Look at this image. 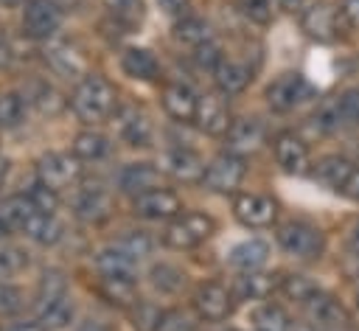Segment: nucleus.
I'll return each instance as SVG.
<instances>
[{"label":"nucleus","mask_w":359,"mask_h":331,"mask_svg":"<svg viewBox=\"0 0 359 331\" xmlns=\"http://www.w3.org/2000/svg\"><path fill=\"white\" fill-rule=\"evenodd\" d=\"M70 107H73V112H76L84 123H101V121H107V118L115 112V107H118V93H115V87H112L104 76L87 73V76L76 84L73 98H70Z\"/></svg>","instance_id":"1"},{"label":"nucleus","mask_w":359,"mask_h":331,"mask_svg":"<svg viewBox=\"0 0 359 331\" xmlns=\"http://www.w3.org/2000/svg\"><path fill=\"white\" fill-rule=\"evenodd\" d=\"M213 230H216V222L208 213L188 210V213L174 216L165 224L163 244L171 247V250H191V247H199L202 241H208L213 236Z\"/></svg>","instance_id":"2"},{"label":"nucleus","mask_w":359,"mask_h":331,"mask_svg":"<svg viewBox=\"0 0 359 331\" xmlns=\"http://www.w3.org/2000/svg\"><path fill=\"white\" fill-rule=\"evenodd\" d=\"M278 244L289 252V255H294V258H303V261H314V258H320L323 255V250H325V236H323V230L320 227H314V224H309V222H286V224H280L278 227Z\"/></svg>","instance_id":"3"},{"label":"nucleus","mask_w":359,"mask_h":331,"mask_svg":"<svg viewBox=\"0 0 359 331\" xmlns=\"http://www.w3.org/2000/svg\"><path fill=\"white\" fill-rule=\"evenodd\" d=\"M314 93H317L314 84L303 73H283L266 87V104L275 112H289V109L300 107L303 101H311Z\"/></svg>","instance_id":"4"},{"label":"nucleus","mask_w":359,"mask_h":331,"mask_svg":"<svg viewBox=\"0 0 359 331\" xmlns=\"http://www.w3.org/2000/svg\"><path fill=\"white\" fill-rule=\"evenodd\" d=\"M45 213L36 210V205L25 196H11L3 202L0 208V227L3 230H17V233H25L31 238H36L42 233V224H45Z\"/></svg>","instance_id":"5"},{"label":"nucleus","mask_w":359,"mask_h":331,"mask_svg":"<svg viewBox=\"0 0 359 331\" xmlns=\"http://www.w3.org/2000/svg\"><path fill=\"white\" fill-rule=\"evenodd\" d=\"M244 174H247L244 157L224 151V154H219V157H213V160L208 163L202 182H205V188H210V191H216V194H233V191L241 185Z\"/></svg>","instance_id":"6"},{"label":"nucleus","mask_w":359,"mask_h":331,"mask_svg":"<svg viewBox=\"0 0 359 331\" xmlns=\"http://www.w3.org/2000/svg\"><path fill=\"white\" fill-rule=\"evenodd\" d=\"M233 213L244 227H269L278 216V202L266 194H238L233 199Z\"/></svg>","instance_id":"7"},{"label":"nucleus","mask_w":359,"mask_h":331,"mask_svg":"<svg viewBox=\"0 0 359 331\" xmlns=\"http://www.w3.org/2000/svg\"><path fill=\"white\" fill-rule=\"evenodd\" d=\"M194 306H196L199 317H205V320H210V323H219V320H227V317H230L236 300H233V292H230L224 283L208 281V283H202V286L196 289Z\"/></svg>","instance_id":"8"},{"label":"nucleus","mask_w":359,"mask_h":331,"mask_svg":"<svg viewBox=\"0 0 359 331\" xmlns=\"http://www.w3.org/2000/svg\"><path fill=\"white\" fill-rule=\"evenodd\" d=\"M300 28L306 31V36L317 39V42H331L337 36V31L342 28L339 25V11L325 3V0H317L311 3L309 8H303L300 14Z\"/></svg>","instance_id":"9"},{"label":"nucleus","mask_w":359,"mask_h":331,"mask_svg":"<svg viewBox=\"0 0 359 331\" xmlns=\"http://www.w3.org/2000/svg\"><path fill=\"white\" fill-rule=\"evenodd\" d=\"M62 22V11L53 0H28L22 11V31L34 39H48Z\"/></svg>","instance_id":"10"},{"label":"nucleus","mask_w":359,"mask_h":331,"mask_svg":"<svg viewBox=\"0 0 359 331\" xmlns=\"http://www.w3.org/2000/svg\"><path fill=\"white\" fill-rule=\"evenodd\" d=\"M266 143V129L261 121L255 118H238L230 123L227 129V151L230 154H238V157H247V154H255L261 151Z\"/></svg>","instance_id":"11"},{"label":"nucleus","mask_w":359,"mask_h":331,"mask_svg":"<svg viewBox=\"0 0 359 331\" xmlns=\"http://www.w3.org/2000/svg\"><path fill=\"white\" fill-rule=\"evenodd\" d=\"M79 157H67V154H42L39 163H36V180L53 191L70 185L76 177H79Z\"/></svg>","instance_id":"12"},{"label":"nucleus","mask_w":359,"mask_h":331,"mask_svg":"<svg viewBox=\"0 0 359 331\" xmlns=\"http://www.w3.org/2000/svg\"><path fill=\"white\" fill-rule=\"evenodd\" d=\"M135 213L140 219H174L182 213V202L174 191L168 188H154V191H146L140 196H135Z\"/></svg>","instance_id":"13"},{"label":"nucleus","mask_w":359,"mask_h":331,"mask_svg":"<svg viewBox=\"0 0 359 331\" xmlns=\"http://www.w3.org/2000/svg\"><path fill=\"white\" fill-rule=\"evenodd\" d=\"M196 126L202 129V132H208V135H227V129H230V112H227V104H224V98L222 95H216V93H205V95H199V101H196Z\"/></svg>","instance_id":"14"},{"label":"nucleus","mask_w":359,"mask_h":331,"mask_svg":"<svg viewBox=\"0 0 359 331\" xmlns=\"http://www.w3.org/2000/svg\"><path fill=\"white\" fill-rule=\"evenodd\" d=\"M275 160L286 174H303L309 168V146L294 132H280L272 143Z\"/></svg>","instance_id":"15"},{"label":"nucleus","mask_w":359,"mask_h":331,"mask_svg":"<svg viewBox=\"0 0 359 331\" xmlns=\"http://www.w3.org/2000/svg\"><path fill=\"white\" fill-rule=\"evenodd\" d=\"M45 59H48V65L59 76H67V79H84L87 76V59L70 42H53V45H48Z\"/></svg>","instance_id":"16"},{"label":"nucleus","mask_w":359,"mask_h":331,"mask_svg":"<svg viewBox=\"0 0 359 331\" xmlns=\"http://www.w3.org/2000/svg\"><path fill=\"white\" fill-rule=\"evenodd\" d=\"M118 185L123 194H132V196H140L146 191H154V188H163V171L151 163H132L121 171L118 177Z\"/></svg>","instance_id":"17"},{"label":"nucleus","mask_w":359,"mask_h":331,"mask_svg":"<svg viewBox=\"0 0 359 331\" xmlns=\"http://www.w3.org/2000/svg\"><path fill=\"white\" fill-rule=\"evenodd\" d=\"M303 309H306L311 325H317V328H339L348 323V311L342 309V303L325 292H317L309 303H303Z\"/></svg>","instance_id":"18"},{"label":"nucleus","mask_w":359,"mask_h":331,"mask_svg":"<svg viewBox=\"0 0 359 331\" xmlns=\"http://www.w3.org/2000/svg\"><path fill=\"white\" fill-rule=\"evenodd\" d=\"M205 163L196 151L191 149H174L165 154V174L180 180V182H199L205 177Z\"/></svg>","instance_id":"19"},{"label":"nucleus","mask_w":359,"mask_h":331,"mask_svg":"<svg viewBox=\"0 0 359 331\" xmlns=\"http://www.w3.org/2000/svg\"><path fill=\"white\" fill-rule=\"evenodd\" d=\"M196 95L188 84H165L163 87V107L174 121H194L196 118Z\"/></svg>","instance_id":"20"},{"label":"nucleus","mask_w":359,"mask_h":331,"mask_svg":"<svg viewBox=\"0 0 359 331\" xmlns=\"http://www.w3.org/2000/svg\"><path fill=\"white\" fill-rule=\"evenodd\" d=\"M213 79H216V87L224 93V95H236V93H244L247 84L252 81V70L241 62H233V59H224L216 70H213Z\"/></svg>","instance_id":"21"},{"label":"nucleus","mask_w":359,"mask_h":331,"mask_svg":"<svg viewBox=\"0 0 359 331\" xmlns=\"http://www.w3.org/2000/svg\"><path fill=\"white\" fill-rule=\"evenodd\" d=\"M353 163L348 160V157H339V154H325L317 166H314V177L323 182V185H328V188H334V191H339L345 182H348V177L353 174Z\"/></svg>","instance_id":"22"},{"label":"nucleus","mask_w":359,"mask_h":331,"mask_svg":"<svg viewBox=\"0 0 359 331\" xmlns=\"http://www.w3.org/2000/svg\"><path fill=\"white\" fill-rule=\"evenodd\" d=\"M266 258H269V247L264 241H258V238H247V241H241V244H236L230 250V264L236 269H241V272L261 269L266 264Z\"/></svg>","instance_id":"23"},{"label":"nucleus","mask_w":359,"mask_h":331,"mask_svg":"<svg viewBox=\"0 0 359 331\" xmlns=\"http://www.w3.org/2000/svg\"><path fill=\"white\" fill-rule=\"evenodd\" d=\"M275 289H280V278L278 275H269V272H244L236 283V292L238 297L244 300H264L269 297Z\"/></svg>","instance_id":"24"},{"label":"nucleus","mask_w":359,"mask_h":331,"mask_svg":"<svg viewBox=\"0 0 359 331\" xmlns=\"http://www.w3.org/2000/svg\"><path fill=\"white\" fill-rule=\"evenodd\" d=\"M95 266L104 278H123V281H135V255H129L126 250H104L95 258Z\"/></svg>","instance_id":"25"},{"label":"nucleus","mask_w":359,"mask_h":331,"mask_svg":"<svg viewBox=\"0 0 359 331\" xmlns=\"http://www.w3.org/2000/svg\"><path fill=\"white\" fill-rule=\"evenodd\" d=\"M121 67H123L126 76L140 79V81H149V79L157 76V59H154V53L146 50V48H129V50H123Z\"/></svg>","instance_id":"26"},{"label":"nucleus","mask_w":359,"mask_h":331,"mask_svg":"<svg viewBox=\"0 0 359 331\" xmlns=\"http://www.w3.org/2000/svg\"><path fill=\"white\" fill-rule=\"evenodd\" d=\"M76 216L84 222H101L109 216V196L101 188H84L76 196Z\"/></svg>","instance_id":"27"},{"label":"nucleus","mask_w":359,"mask_h":331,"mask_svg":"<svg viewBox=\"0 0 359 331\" xmlns=\"http://www.w3.org/2000/svg\"><path fill=\"white\" fill-rule=\"evenodd\" d=\"M121 135L129 146H149L151 143V123L143 112L137 109H126L121 115Z\"/></svg>","instance_id":"28"},{"label":"nucleus","mask_w":359,"mask_h":331,"mask_svg":"<svg viewBox=\"0 0 359 331\" xmlns=\"http://www.w3.org/2000/svg\"><path fill=\"white\" fill-rule=\"evenodd\" d=\"M174 36L180 42H185V45L199 48V45H205L210 39V25L205 20H199V17H182L174 25Z\"/></svg>","instance_id":"29"},{"label":"nucleus","mask_w":359,"mask_h":331,"mask_svg":"<svg viewBox=\"0 0 359 331\" xmlns=\"http://www.w3.org/2000/svg\"><path fill=\"white\" fill-rule=\"evenodd\" d=\"M67 292V281H65V272L59 269H45L42 281H39V289H36V300H39V309L62 300Z\"/></svg>","instance_id":"30"},{"label":"nucleus","mask_w":359,"mask_h":331,"mask_svg":"<svg viewBox=\"0 0 359 331\" xmlns=\"http://www.w3.org/2000/svg\"><path fill=\"white\" fill-rule=\"evenodd\" d=\"M104 154H107V137L101 132L87 129V132H79L76 135V140H73V157H79V160H98Z\"/></svg>","instance_id":"31"},{"label":"nucleus","mask_w":359,"mask_h":331,"mask_svg":"<svg viewBox=\"0 0 359 331\" xmlns=\"http://www.w3.org/2000/svg\"><path fill=\"white\" fill-rule=\"evenodd\" d=\"M252 323H255V331H292V323L283 314V309H278L272 303L258 306L252 311Z\"/></svg>","instance_id":"32"},{"label":"nucleus","mask_w":359,"mask_h":331,"mask_svg":"<svg viewBox=\"0 0 359 331\" xmlns=\"http://www.w3.org/2000/svg\"><path fill=\"white\" fill-rule=\"evenodd\" d=\"M101 295L115 306H132L135 303V281L123 278H101Z\"/></svg>","instance_id":"33"},{"label":"nucleus","mask_w":359,"mask_h":331,"mask_svg":"<svg viewBox=\"0 0 359 331\" xmlns=\"http://www.w3.org/2000/svg\"><path fill=\"white\" fill-rule=\"evenodd\" d=\"M280 292H283L289 300H297V303L303 306V303H309L320 289H317L309 278H303V275H286V278H280Z\"/></svg>","instance_id":"34"},{"label":"nucleus","mask_w":359,"mask_h":331,"mask_svg":"<svg viewBox=\"0 0 359 331\" xmlns=\"http://www.w3.org/2000/svg\"><path fill=\"white\" fill-rule=\"evenodd\" d=\"M34 104H36V109H39L42 115H48V118L65 112V107H67V101L62 98V93H59L56 87H50V84H39V87H36Z\"/></svg>","instance_id":"35"},{"label":"nucleus","mask_w":359,"mask_h":331,"mask_svg":"<svg viewBox=\"0 0 359 331\" xmlns=\"http://www.w3.org/2000/svg\"><path fill=\"white\" fill-rule=\"evenodd\" d=\"M149 275H151V283L160 292H180L182 283H185V275L177 266H171V264H157V266H151Z\"/></svg>","instance_id":"36"},{"label":"nucleus","mask_w":359,"mask_h":331,"mask_svg":"<svg viewBox=\"0 0 359 331\" xmlns=\"http://www.w3.org/2000/svg\"><path fill=\"white\" fill-rule=\"evenodd\" d=\"M39 311H42V323H45L48 328H65V325L73 320V303L67 300V295H65L62 300L45 306V309H39Z\"/></svg>","instance_id":"37"},{"label":"nucleus","mask_w":359,"mask_h":331,"mask_svg":"<svg viewBox=\"0 0 359 331\" xmlns=\"http://www.w3.org/2000/svg\"><path fill=\"white\" fill-rule=\"evenodd\" d=\"M25 115V104L17 93H0V126H17Z\"/></svg>","instance_id":"38"},{"label":"nucleus","mask_w":359,"mask_h":331,"mask_svg":"<svg viewBox=\"0 0 359 331\" xmlns=\"http://www.w3.org/2000/svg\"><path fill=\"white\" fill-rule=\"evenodd\" d=\"M337 109H339L342 123L359 126V87H351V90L339 93V98H337Z\"/></svg>","instance_id":"39"},{"label":"nucleus","mask_w":359,"mask_h":331,"mask_svg":"<svg viewBox=\"0 0 359 331\" xmlns=\"http://www.w3.org/2000/svg\"><path fill=\"white\" fill-rule=\"evenodd\" d=\"M28 199H31V202L36 205V210H39V213H45V216H53V210L59 208V196H56V191H53V188H48V185H42L39 180H36V185L31 188Z\"/></svg>","instance_id":"40"},{"label":"nucleus","mask_w":359,"mask_h":331,"mask_svg":"<svg viewBox=\"0 0 359 331\" xmlns=\"http://www.w3.org/2000/svg\"><path fill=\"white\" fill-rule=\"evenodd\" d=\"M194 62H196L202 70H216V67L224 62V53H222V48H219L213 39H208L205 45H199V48H196Z\"/></svg>","instance_id":"41"},{"label":"nucleus","mask_w":359,"mask_h":331,"mask_svg":"<svg viewBox=\"0 0 359 331\" xmlns=\"http://www.w3.org/2000/svg\"><path fill=\"white\" fill-rule=\"evenodd\" d=\"M151 236L146 233V230H132V233H126L123 236V241H121V250H126L129 255H135V258H140V255H149L151 252Z\"/></svg>","instance_id":"42"},{"label":"nucleus","mask_w":359,"mask_h":331,"mask_svg":"<svg viewBox=\"0 0 359 331\" xmlns=\"http://www.w3.org/2000/svg\"><path fill=\"white\" fill-rule=\"evenodd\" d=\"M28 264L25 252L17 247H0V275H14Z\"/></svg>","instance_id":"43"},{"label":"nucleus","mask_w":359,"mask_h":331,"mask_svg":"<svg viewBox=\"0 0 359 331\" xmlns=\"http://www.w3.org/2000/svg\"><path fill=\"white\" fill-rule=\"evenodd\" d=\"M160 317H163V311H157L151 303H137V311L132 314L135 328H140V331H154Z\"/></svg>","instance_id":"44"},{"label":"nucleus","mask_w":359,"mask_h":331,"mask_svg":"<svg viewBox=\"0 0 359 331\" xmlns=\"http://www.w3.org/2000/svg\"><path fill=\"white\" fill-rule=\"evenodd\" d=\"M244 14L252 22L266 25V22H272V0H244Z\"/></svg>","instance_id":"45"},{"label":"nucleus","mask_w":359,"mask_h":331,"mask_svg":"<svg viewBox=\"0 0 359 331\" xmlns=\"http://www.w3.org/2000/svg\"><path fill=\"white\" fill-rule=\"evenodd\" d=\"M154 331H194V323L182 311H163Z\"/></svg>","instance_id":"46"},{"label":"nucleus","mask_w":359,"mask_h":331,"mask_svg":"<svg viewBox=\"0 0 359 331\" xmlns=\"http://www.w3.org/2000/svg\"><path fill=\"white\" fill-rule=\"evenodd\" d=\"M20 306H22L20 292L8 283H0V317H11L14 311H20Z\"/></svg>","instance_id":"47"},{"label":"nucleus","mask_w":359,"mask_h":331,"mask_svg":"<svg viewBox=\"0 0 359 331\" xmlns=\"http://www.w3.org/2000/svg\"><path fill=\"white\" fill-rule=\"evenodd\" d=\"M337 11L342 28H359V0H342Z\"/></svg>","instance_id":"48"},{"label":"nucleus","mask_w":359,"mask_h":331,"mask_svg":"<svg viewBox=\"0 0 359 331\" xmlns=\"http://www.w3.org/2000/svg\"><path fill=\"white\" fill-rule=\"evenodd\" d=\"M59 238H62V224H59L53 216H48L45 224H42V233L36 236V241H39V244H53V241H59Z\"/></svg>","instance_id":"49"},{"label":"nucleus","mask_w":359,"mask_h":331,"mask_svg":"<svg viewBox=\"0 0 359 331\" xmlns=\"http://www.w3.org/2000/svg\"><path fill=\"white\" fill-rule=\"evenodd\" d=\"M157 6L163 8V14L182 20V17H188V6H191V0H157Z\"/></svg>","instance_id":"50"},{"label":"nucleus","mask_w":359,"mask_h":331,"mask_svg":"<svg viewBox=\"0 0 359 331\" xmlns=\"http://www.w3.org/2000/svg\"><path fill=\"white\" fill-rule=\"evenodd\" d=\"M339 194H345L348 199H353V202H359V166L353 168V174L348 177V182L339 188Z\"/></svg>","instance_id":"51"},{"label":"nucleus","mask_w":359,"mask_h":331,"mask_svg":"<svg viewBox=\"0 0 359 331\" xmlns=\"http://www.w3.org/2000/svg\"><path fill=\"white\" fill-rule=\"evenodd\" d=\"M278 8H283V11H297V8H303V3L306 0H272Z\"/></svg>","instance_id":"52"},{"label":"nucleus","mask_w":359,"mask_h":331,"mask_svg":"<svg viewBox=\"0 0 359 331\" xmlns=\"http://www.w3.org/2000/svg\"><path fill=\"white\" fill-rule=\"evenodd\" d=\"M8 331H45V325H39V323H14Z\"/></svg>","instance_id":"53"},{"label":"nucleus","mask_w":359,"mask_h":331,"mask_svg":"<svg viewBox=\"0 0 359 331\" xmlns=\"http://www.w3.org/2000/svg\"><path fill=\"white\" fill-rule=\"evenodd\" d=\"M351 255L359 258V222H356L353 230H351Z\"/></svg>","instance_id":"54"},{"label":"nucleus","mask_w":359,"mask_h":331,"mask_svg":"<svg viewBox=\"0 0 359 331\" xmlns=\"http://www.w3.org/2000/svg\"><path fill=\"white\" fill-rule=\"evenodd\" d=\"M6 177H8V160H6V157H0V185L6 182Z\"/></svg>","instance_id":"55"},{"label":"nucleus","mask_w":359,"mask_h":331,"mask_svg":"<svg viewBox=\"0 0 359 331\" xmlns=\"http://www.w3.org/2000/svg\"><path fill=\"white\" fill-rule=\"evenodd\" d=\"M79 331H107V328H104L101 323H93V320H90V323H84Z\"/></svg>","instance_id":"56"},{"label":"nucleus","mask_w":359,"mask_h":331,"mask_svg":"<svg viewBox=\"0 0 359 331\" xmlns=\"http://www.w3.org/2000/svg\"><path fill=\"white\" fill-rule=\"evenodd\" d=\"M25 0H0V6H6V8H17V6H22Z\"/></svg>","instance_id":"57"},{"label":"nucleus","mask_w":359,"mask_h":331,"mask_svg":"<svg viewBox=\"0 0 359 331\" xmlns=\"http://www.w3.org/2000/svg\"><path fill=\"white\" fill-rule=\"evenodd\" d=\"M0 45H3V25H0Z\"/></svg>","instance_id":"58"},{"label":"nucleus","mask_w":359,"mask_h":331,"mask_svg":"<svg viewBox=\"0 0 359 331\" xmlns=\"http://www.w3.org/2000/svg\"><path fill=\"white\" fill-rule=\"evenodd\" d=\"M233 331H236V328H233Z\"/></svg>","instance_id":"59"}]
</instances>
